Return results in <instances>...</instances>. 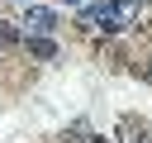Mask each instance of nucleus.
Listing matches in <instances>:
<instances>
[{
  "label": "nucleus",
  "instance_id": "1",
  "mask_svg": "<svg viewBox=\"0 0 152 143\" xmlns=\"http://www.w3.org/2000/svg\"><path fill=\"white\" fill-rule=\"evenodd\" d=\"M138 10H142V0H104V10H100V29L104 33H119V29H128L133 19H138Z\"/></svg>",
  "mask_w": 152,
  "mask_h": 143
},
{
  "label": "nucleus",
  "instance_id": "2",
  "mask_svg": "<svg viewBox=\"0 0 152 143\" xmlns=\"http://www.w3.org/2000/svg\"><path fill=\"white\" fill-rule=\"evenodd\" d=\"M19 24H24L28 33H38V38H52V29H57V10H43V5L33 0V5L19 10Z\"/></svg>",
  "mask_w": 152,
  "mask_h": 143
},
{
  "label": "nucleus",
  "instance_id": "3",
  "mask_svg": "<svg viewBox=\"0 0 152 143\" xmlns=\"http://www.w3.org/2000/svg\"><path fill=\"white\" fill-rule=\"evenodd\" d=\"M24 48H28L33 57H43V62H52V57H57V43H52V38H38V33H28V38H24Z\"/></svg>",
  "mask_w": 152,
  "mask_h": 143
},
{
  "label": "nucleus",
  "instance_id": "4",
  "mask_svg": "<svg viewBox=\"0 0 152 143\" xmlns=\"http://www.w3.org/2000/svg\"><path fill=\"white\" fill-rule=\"evenodd\" d=\"M10 43H19V33H14V24H0V48H10Z\"/></svg>",
  "mask_w": 152,
  "mask_h": 143
},
{
  "label": "nucleus",
  "instance_id": "5",
  "mask_svg": "<svg viewBox=\"0 0 152 143\" xmlns=\"http://www.w3.org/2000/svg\"><path fill=\"white\" fill-rule=\"evenodd\" d=\"M62 5H76V10H81V5H86V0H62Z\"/></svg>",
  "mask_w": 152,
  "mask_h": 143
},
{
  "label": "nucleus",
  "instance_id": "6",
  "mask_svg": "<svg viewBox=\"0 0 152 143\" xmlns=\"http://www.w3.org/2000/svg\"><path fill=\"white\" fill-rule=\"evenodd\" d=\"M147 81H152V57H147Z\"/></svg>",
  "mask_w": 152,
  "mask_h": 143
},
{
  "label": "nucleus",
  "instance_id": "7",
  "mask_svg": "<svg viewBox=\"0 0 152 143\" xmlns=\"http://www.w3.org/2000/svg\"><path fill=\"white\" fill-rule=\"evenodd\" d=\"M90 143H104V138H90Z\"/></svg>",
  "mask_w": 152,
  "mask_h": 143
},
{
  "label": "nucleus",
  "instance_id": "8",
  "mask_svg": "<svg viewBox=\"0 0 152 143\" xmlns=\"http://www.w3.org/2000/svg\"><path fill=\"white\" fill-rule=\"evenodd\" d=\"M28 5H33V0H28Z\"/></svg>",
  "mask_w": 152,
  "mask_h": 143
}]
</instances>
